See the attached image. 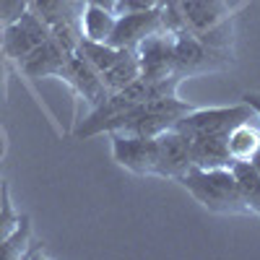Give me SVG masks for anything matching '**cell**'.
I'll return each mask as SVG.
<instances>
[{
  "instance_id": "19",
  "label": "cell",
  "mask_w": 260,
  "mask_h": 260,
  "mask_svg": "<svg viewBox=\"0 0 260 260\" xmlns=\"http://www.w3.org/2000/svg\"><path fill=\"white\" fill-rule=\"evenodd\" d=\"M29 247H31V219L24 213L18 216L16 229L0 242V260H21L26 257Z\"/></svg>"
},
{
  "instance_id": "9",
  "label": "cell",
  "mask_w": 260,
  "mask_h": 260,
  "mask_svg": "<svg viewBox=\"0 0 260 260\" xmlns=\"http://www.w3.org/2000/svg\"><path fill=\"white\" fill-rule=\"evenodd\" d=\"M138 62H141V76L148 81H161L175 73V34L156 31L146 37L136 47Z\"/></svg>"
},
{
  "instance_id": "22",
  "label": "cell",
  "mask_w": 260,
  "mask_h": 260,
  "mask_svg": "<svg viewBox=\"0 0 260 260\" xmlns=\"http://www.w3.org/2000/svg\"><path fill=\"white\" fill-rule=\"evenodd\" d=\"M26 8H29V0H0V29L13 24Z\"/></svg>"
},
{
  "instance_id": "10",
  "label": "cell",
  "mask_w": 260,
  "mask_h": 260,
  "mask_svg": "<svg viewBox=\"0 0 260 260\" xmlns=\"http://www.w3.org/2000/svg\"><path fill=\"white\" fill-rule=\"evenodd\" d=\"M57 78H62L65 83H71L73 91H76L78 96H83V102H89L91 110H94L96 104H102L107 96H110L102 73H99L78 50L68 55V60H65V65H62V71H60Z\"/></svg>"
},
{
  "instance_id": "16",
  "label": "cell",
  "mask_w": 260,
  "mask_h": 260,
  "mask_svg": "<svg viewBox=\"0 0 260 260\" xmlns=\"http://www.w3.org/2000/svg\"><path fill=\"white\" fill-rule=\"evenodd\" d=\"M115 18H117V13H112V11L83 3V8H81V37L91 39V42H107L112 29H115Z\"/></svg>"
},
{
  "instance_id": "4",
  "label": "cell",
  "mask_w": 260,
  "mask_h": 260,
  "mask_svg": "<svg viewBox=\"0 0 260 260\" xmlns=\"http://www.w3.org/2000/svg\"><path fill=\"white\" fill-rule=\"evenodd\" d=\"M232 62L234 60L229 50H213L192 34L175 37V73L182 78L219 73L226 71Z\"/></svg>"
},
{
  "instance_id": "24",
  "label": "cell",
  "mask_w": 260,
  "mask_h": 260,
  "mask_svg": "<svg viewBox=\"0 0 260 260\" xmlns=\"http://www.w3.org/2000/svg\"><path fill=\"white\" fill-rule=\"evenodd\" d=\"M242 102H245L247 107H252V112L260 117V94H257V91H247V94H242Z\"/></svg>"
},
{
  "instance_id": "26",
  "label": "cell",
  "mask_w": 260,
  "mask_h": 260,
  "mask_svg": "<svg viewBox=\"0 0 260 260\" xmlns=\"http://www.w3.org/2000/svg\"><path fill=\"white\" fill-rule=\"evenodd\" d=\"M0 76H3V55H0Z\"/></svg>"
},
{
  "instance_id": "11",
  "label": "cell",
  "mask_w": 260,
  "mask_h": 260,
  "mask_svg": "<svg viewBox=\"0 0 260 260\" xmlns=\"http://www.w3.org/2000/svg\"><path fill=\"white\" fill-rule=\"evenodd\" d=\"M192 167L190 161V143L177 127H169L156 136V172L154 177L180 182L182 175Z\"/></svg>"
},
{
  "instance_id": "2",
  "label": "cell",
  "mask_w": 260,
  "mask_h": 260,
  "mask_svg": "<svg viewBox=\"0 0 260 260\" xmlns=\"http://www.w3.org/2000/svg\"><path fill=\"white\" fill-rule=\"evenodd\" d=\"M192 110V104L182 102L177 94H164V96H151L141 104H136L133 110L122 112L115 117L107 127V133L112 130H122V133H133V136H146V138H156L164 130L175 127V122Z\"/></svg>"
},
{
  "instance_id": "6",
  "label": "cell",
  "mask_w": 260,
  "mask_h": 260,
  "mask_svg": "<svg viewBox=\"0 0 260 260\" xmlns=\"http://www.w3.org/2000/svg\"><path fill=\"white\" fill-rule=\"evenodd\" d=\"M50 37H52L50 26L34 11L26 8L13 24L3 26V34H0V52H3V57L21 62L31 50H37L42 42H47Z\"/></svg>"
},
{
  "instance_id": "15",
  "label": "cell",
  "mask_w": 260,
  "mask_h": 260,
  "mask_svg": "<svg viewBox=\"0 0 260 260\" xmlns=\"http://www.w3.org/2000/svg\"><path fill=\"white\" fill-rule=\"evenodd\" d=\"M257 120V117H252ZM252 120H245L240 125H234L226 136V148H229V156L232 161H250L252 154L260 146V127L252 122Z\"/></svg>"
},
{
  "instance_id": "23",
  "label": "cell",
  "mask_w": 260,
  "mask_h": 260,
  "mask_svg": "<svg viewBox=\"0 0 260 260\" xmlns=\"http://www.w3.org/2000/svg\"><path fill=\"white\" fill-rule=\"evenodd\" d=\"M159 6V0H117L115 13H130V11H146V8H154Z\"/></svg>"
},
{
  "instance_id": "7",
  "label": "cell",
  "mask_w": 260,
  "mask_h": 260,
  "mask_svg": "<svg viewBox=\"0 0 260 260\" xmlns=\"http://www.w3.org/2000/svg\"><path fill=\"white\" fill-rule=\"evenodd\" d=\"M110 136H112V156L122 169L133 172L138 177H148L156 172V138L122 133V130H112Z\"/></svg>"
},
{
  "instance_id": "8",
  "label": "cell",
  "mask_w": 260,
  "mask_h": 260,
  "mask_svg": "<svg viewBox=\"0 0 260 260\" xmlns=\"http://www.w3.org/2000/svg\"><path fill=\"white\" fill-rule=\"evenodd\" d=\"M161 8H146V11H130V13H120L115 18V29L110 34V45L117 50H130L136 52V47L151 34L161 31Z\"/></svg>"
},
{
  "instance_id": "12",
  "label": "cell",
  "mask_w": 260,
  "mask_h": 260,
  "mask_svg": "<svg viewBox=\"0 0 260 260\" xmlns=\"http://www.w3.org/2000/svg\"><path fill=\"white\" fill-rule=\"evenodd\" d=\"M167 6H175L180 11L185 29L192 37L216 26V24H221V21H226L232 16L224 0H180V3H167Z\"/></svg>"
},
{
  "instance_id": "5",
  "label": "cell",
  "mask_w": 260,
  "mask_h": 260,
  "mask_svg": "<svg viewBox=\"0 0 260 260\" xmlns=\"http://www.w3.org/2000/svg\"><path fill=\"white\" fill-rule=\"evenodd\" d=\"M81 8L83 0H29V11L45 21L52 37L71 52L81 42Z\"/></svg>"
},
{
  "instance_id": "13",
  "label": "cell",
  "mask_w": 260,
  "mask_h": 260,
  "mask_svg": "<svg viewBox=\"0 0 260 260\" xmlns=\"http://www.w3.org/2000/svg\"><path fill=\"white\" fill-rule=\"evenodd\" d=\"M68 55H71V50H65L55 37H50L47 42H42L37 50H31L18 65H21V71H24L29 78H50V76L57 78L65 60H68Z\"/></svg>"
},
{
  "instance_id": "1",
  "label": "cell",
  "mask_w": 260,
  "mask_h": 260,
  "mask_svg": "<svg viewBox=\"0 0 260 260\" xmlns=\"http://www.w3.org/2000/svg\"><path fill=\"white\" fill-rule=\"evenodd\" d=\"M180 185L198 201L206 211L211 213H250L247 206L242 203L240 187H237L232 167H219V169H201L190 167Z\"/></svg>"
},
{
  "instance_id": "18",
  "label": "cell",
  "mask_w": 260,
  "mask_h": 260,
  "mask_svg": "<svg viewBox=\"0 0 260 260\" xmlns=\"http://www.w3.org/2000/svg\"><path fill=\"white\" fill-rule=\"evenodd\" d=\"M138 76H141V62H138V55H136V52H130V50H125L122 57L112 65V68L102 73L104 86H107V91H110V94L125 89V86H127V83H133Z\"/></svg>"
},
{
  "instance_id": "3",
  "label": "cell",
  "mask_w": 260,
  "mask_h": 260,
  "mask_svg": "<svg viewBox=\"0 0 260 260\" xmlns=\"http://www.w3.org/2000/svg\"><path fill=\"white\" fill-rule=\"evenodd\" d=\"M252 117H257V115L245 102L232 104V107H206V110L192 107L187 115H182L175 122V127L187 141L198 138V136H229V130L234 125H240L245 120H252Z\"/></svg>"
},
{
  "instance_id": "21",
  "label": "cell",
  "mask_w": 260,
  "mask_h": 260,
  "mask_svg": "<svg viewBox=\"0 0 260 260\" xmlns=\"http://www.w3.org/2000/svg\"><path fill=\"white\" fill-rule=\"evenodd\" d=\"M16 224H18V213L13 211V203H11V190L3 182V192H0V242L16 229Z\"/></svg>"
},
{
  "instance_id": "17",
  "label": "cell",
  "mask_w": 260,
  "mask_h": 260,
  "mask_svg": "<svg viewBox=\"0 0 260 260\" xmlns=\"http://www.w3.org/2000/svg\"><path fill=\"white\" fill-rule=\"evenodd\" d=\"M232 172H234L237 187H240L242 203L247 206L250 213H257L260 216V172L250 161H234L232 164Z\"/></svg>"
},
{
  "instance_id": "25",
  "label": "cell",
  "mask_w": 260,
  "mask_h": 260,
  "mask_svg": "<svg viewBox=\"0 0 260 260\" xmlns=\"http://www.w3.org/2000/svg\"><path fill=\"white\" fill-rule=\"evenodd\" d=\"M83 3H89V6H99V8H104V11H112V13H115L117 0H83Z\"/></svg>"
},
{
  "instance_id": "14",
  "label": "cell",
  "mask_w": 260,
  "mask_h": 260,
  "mask_svg": "<svg viewBox=\"0 0 260 260\" xmlns=\"http://www.w3.org/2000/svg\"><path fill=\"white\" fill-rule=\"evenodd\" d=\"M190 161L201 169H219L232 167V156L226 148V136H198L190 138Z\"/></svg>"
},
{
  "instance_id": "20",
  "label": "cell",
  "mask_w": 260,
  "mask_h": 260,
  "mask_svg": "<svg viewBox=\"0 0 260 260\" xmlns=\"http://www.w3.org/2000/svg\"><path fill=\"white\" fill-rule=\"evenodd\" d=\"M76 50H78L86 60H89L99 73L110 71L112 65L122 57V52H125V50L112 47L110 42H91V39H83V37H81V42H78V47H76Z\"/></svg>"
},
{
  "instance_id": "27",
  "label": "cell",
  "mask_w": 260,
  "mask_h": 260,
  "mask_svg": "<svg viewBox=\"0 0 260 260\" xmlns=\"http://www.w3.org/2000/svg\"><path fill=\"white\" fill-rule=\"evenodd\" d=\"M0 192H3V177H0Z\"/></svg>"
}]
</instances>
